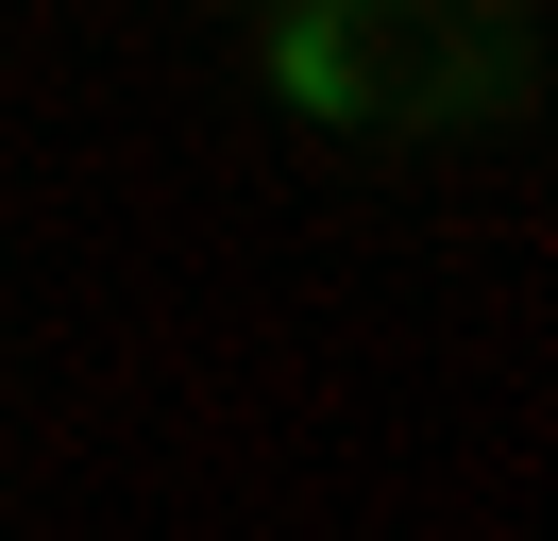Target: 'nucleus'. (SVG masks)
I'll use <instances>...</instances> for the list:
<instances>
[]
</instances>
